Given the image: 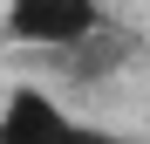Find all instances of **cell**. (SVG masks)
Instances as JSON below:
<instances>
[{
    "label": "cell",
    "instance_id": "6da1fadb",
    "mask_svg": "<svg viewBox=\"0 0 150 144\" xmlns=\"http://www.w3.org/2000/svg\"><path fill=\"white\" fill-rule=\"evenodd\" d=\"M109 21L103 0H7L0 14V41L7 48H41V55H68Z\"/></svg>",
    "mask_w": 150,
    "mask_h": 144
},
{
    "label": "cell",
    "instance_id": "7a4b0ae2",
    "mask_svg": "<svg viewBox=\"0 0 150 144\" xmlns=\"http://www.w3.org/2000/svg\"><path fill=\"white\" fill-rule=\"evenodd\" d=\"M0 144H123V137L96 130L89 117H75L55 89L14 82L7 96H0Z\"/></svg>",
    "mask_w": 150,
    "mask_h": 144
},
{
    "label": "cell",
    "instance_id": "3957f363",
    "mask_svg": "<svg viewBox=\"0 0 150 144\" xmlns=\"http://www.w3.org/2000/svg\"><path fill=\"white\" fill-rule=\"evenodd\" d=\"M137 34L130 28H116V21H103V28H96L82 48H68V55H55L62 69H68V82H109V76H123V69L137 62Z\"/></svg>",
    "mask_w": 150,
    "mask_h": 144
}]
</instances>
